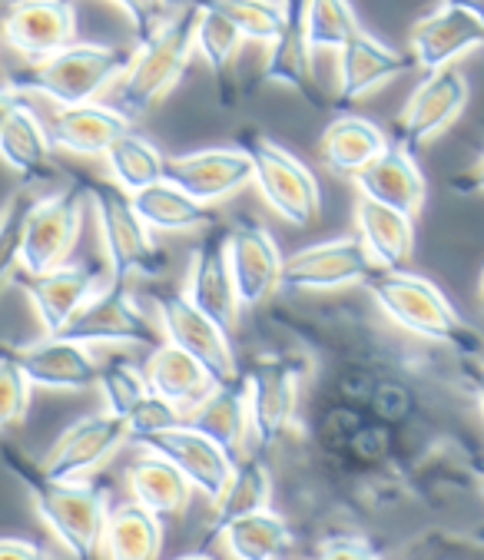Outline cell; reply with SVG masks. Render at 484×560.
I'll return each instance as SVG.
<instances>
[{
  "mask_svg": "<svg viewBox=\"0 0 484 560\" xmlns=\"http://www.w3.org/2000/svg\"><path fill=\"white\" fill-rule=\"evenodd\" d=\"M4 468L24 485L34 501L37 517L57 537V544L73 560H100V537L103 521L110 511V498L103 485L87 481H54L41 471V462H31L21 447H0Z\"/></svg>",
  "mask_w": 484,
  "mask_h": 560,
  "instance_id": "obj_1",
  "label": "cell"
},
{
  "mask_svg": "<svg viewBox=\"0 0 484 560\" xmlns=\"http://www.w3.org/2000/svg\"><path fill=\"white\" fill-rule=\"evenodd\" d=\"M196 21H199V0L180 4L176 11H166V18L157 24L150 37L140 40V47L130 54L127 70L113 83L116 109L130 120L147 117L157 109L186 77L193 57H196Z\"/></svg>",
  "mask_w": 484,
  "mask_h": 560,
  "instance_id": "obj_2",
  "label": "cell"
},
{
  "mask_svg": "<svg viewBox=\"0 0 484 560\" xmlns=\"http://www.w3.org/2000/svg\"><path fill=\"white\" fill-rule=\"evenodd\" d=\"M366 289L382 315L408 335H418V339L445 346L451 352L484 355L477 331L461 318V312L431 279L408 269H376Z\"/></svg>",
  "mask_w": 484,
  "mask_h": 560,
  "instance_id": "obj_3",
  "label": "cell"
},
{
  "mask_svg": "<svg viewBox=\"0 0 484 560\" xmlns=\"http://www.w3.org/2000/svg\"><path fill=\"white\" fill-rule=\"evenodd\" d=\"M80 186L96 219L110 279L116 282L160 279L166 272V253L157 246L150 226L140 219L134 196L110 179H93V176H83Z\"/></svg>",
  "mask_w": 484,
  "mask_h": 560,
  "instance_id": "obj_4",
  "label": "cell"
},
{
  "mask_svg": "<svg viewBox=\"0 0 484 560\" xmlns=\"http://www.w3.org/2000/svg\"><path fill=\"white\" fill-rule=\"evenodd\" d=\"M130 54L110 44H67L64 50L31 63L27 70L11 77V86L21 93H41L54 106H73L100 100L119 73L127 70Z\"/></svg>",
  "mask_w": 484,
  "mask_h": 560,
  "instance_id": "obj_5",
  "label": "cell"
},
{
  "mask_svg": "<svg viewBox=\"0 0 484 560\" xmlns=\"http://www.w3.org/2000/svg\"><path fill=\"white\" fill-rule=\"evenodd\" d=\"M253 163V186L263 202L296 230H306L322 215V186L312 170L263 133H250L239 143Z\"/></svg>",
  "mask_w": 484,
  "mask_h": 560,
  "instance_id": "obj_6",
  "label": "cell"
},
{
  "mask_svg": "<svg viewBox=\"0 0 484 560\" xmlns=\"http://www.w3.org/2000/svg\"><path fill=\"white\" fill-rule=\"evenodd\" d=\"M80 346H119V349H157L163 342L160 325L143 312L130 282H106L80 305V312L60 331Z\"/></svg>",
  "mask_w": 484,
  "mask_h": 560,
  "instance_id": "obj_7",
  "label": "cell"
},
{
  "mask_svg": "<svg viewBox=\"0 0 484 560\" xmlns=\"http://www.w3.org/2000/svg\"><path fill=\"white\" fill-rule=\"evenodd\" d=\"M153 308H157V325L163 331V342L183 349L186 355H193L216 385L222 382H235L239 378V365L232 355V342L229 331L212 322L206 312H199L183 289H166L153 295Z\"/></svg>",
  "mask_w": 484,
  "mask_h": 560,
  "instance_id": "obj_8",
  "label": "cell"
},
{
  "mask_svg": "<svg viewBox=\"0 0 484 560\" xmlns=\"http://www.w3.org/2000/svg\"><path fill=\"white\" fill-rule=\"evenodd\" d=\"M83 209H87V192L80 183L54 196L34 199L27 212L24 253H21V269L27 276L50 272L70 259L83 230Z\"/></svg>",
  "mask_w": 484,
  "mask_h": 560,
  "instance_id": "obj_9",
  "label": "cell"
},
{
  "mask_svg": "<svg viewBox=\"0 0 484 560\" xmlns=\"http://www.w3.org/2000/svg\"><path fill=\"white\" fill-rule=\"evenodd\" d=\"M468 96H471V86L461 70L445 67V70L425 73V80L415 86V93L402 106L392 143L408 153H418L464 114Z\"/></svg>",
  "mask_w": 484,
  "mask_h": 560,
  "instance_id": "obj_10",
  "label": "cell"
},
{
  "mask_svg": "<svg viewBox=\"0 0 484 560\" xmlns=\"http://www.w3.org/2000/svg\"><path fill=\"white\" fill-rule=\"evenodd\" d=\"M124 444H130L124 418H113L110 411L83 415L50 444L41 471L54 481H87L110 458H116Z\"/></svg>",
  "mask_w": 484,
  "mask_h": 560,
  "instance_id": "obj_11",
  "label": "cell"
},
{
  "mask_svg": "<svg viewBox=\"0 0 484 560\" xmlns=\"http://www.w3.org/2000/svg\"><path fill=\"white\" fill-rule=\"evenodd\" d=\"M372 272H376V262L369 259L358 236H342V240L302 246L292 256H286L279 289L335 292L348 285H366Z\"/></svg>",
  "mask_w": 484,
  "mask_h": 560,
  "instance_id": "obj_12",
  "label": "cell"
},
{
  "mask_svg": "<svg viewBox=\"0 0 484 560\" xmlns=\"http://www.w3.org/2000/svg\"><path fill=\"white\" fill-rule=\"evenodd\" d=\"M250 398L253 444L260 452L276 447L299 415V372L279 359H260L242 375Z\"/></svg>",
  "mask_w": 484,
  "mask_h": 560,
  "instance_id": "obj_13",
  "label": "cell"
},
{
  "mask_svg": "<svg viewBox=\"0 0 484 560\" xmlns=\"http://www.w3.org/2000/svg\"><path fill=\"white\" fill-rule=\"evenodd\" d=\"M166 179L196 202L216 206L253 183V163L242 147H209L166 156Z\"/></svg>",
  "mask_w": 484,
  "mask_h": 560,
  "instance_id": "obj_14",
  "label": "cell"
},
{
  "mask_svg": "<svg viewBox=\"0 0 484 560\" xmlns=\"http://www.w3.org/2000/svg\"><path fill=\"white\" fill-rule=\"evenodd\" d=\"M0 37L27 63H37L77 40V11L70 0H14L0 18Z\"/></svg>",
  "mask_w": 484,
  "mask_h": 560,
  "instance_id": "obj_15",
  "label": "cell"
},
{
  "mask_svg": "<svg viewBox=\"0 0 484 560\" xmlns=\"http://www.w3.org/2000/svg\"><path fill=\"white\" fill-rule=\"evenodd\" d=\"M226 259L242 308H256L279 289L283 253L260 222L239 219L235 226L226 230Z\"/></svg>",
  "mask_w": 484,
  "mask_h": 560,
  "instance_id": "obj_16",
  "label": "cell"
},
{
  "mask_svg": "<svg viewBox=\"0 0 484 560\" xmlns=\"http://www.w3.org/2000/svg\"><path fill=\"white\" fill-rule=\"evenodd\" d=\"M21 372L27 375L31 388L47 392H87L96 388L100 362L90 346H80L67 335H44V339L8 346Z\"/></svg>",
  "mask_w": 484,
  "mask_h": 560,
  "instance_id": "obj_17",
  "label": "cell"
},
{
  "mask_svg": "<svg viewBox=\"0 0 484 560\" xmlns=\"http://www.w3.org/2000/svg\"><path fill=\"white\" fill-rule=\"evenodd\" d=\"M183 292L199 312H206L226 331L239 322L242 305L235 295L229 259H226V230L216 226V222L199 230V246L189 253V272H186Z\"/></svg>",
  "mask_w": 484,
  "mask_h": 560,
  "instance_id": "obj_18",
  "label": "cell"
},
{
  "mask_svg": "<svg viewBox=\"0 0 484 560\" xmlns=\"http://www.w3.org/2000/svg\"><path fill=\"white\" fill-rule=\"evenodd\" d=\"M140 444H143V452L166 458L189 481V488L199 491L209 504L222 494V488L232 475V465H235L216 441H209L203 431L189 428L186 421L170 431H160Z\"/></svg>",
  "mask_w": 484,
  "mask_h": 560,
  "instance_id": "obj_19",
  "label": "cell"
},
{
  "mask_svg": "<svg viewBox=\"0 0 484 560\" xmlns=\"http://www.w3.org/2000/svg\"><path fill=\"white\" fill-rule=\"evenodd\" d=\"M335 54H338V106L361 103L412 67L405 54L382 44L366 27H358Z\"/></svg>",
  "mask_w": 484,
  "mask_h": 560,
  "instance_id": "obj_20",
  "label": "cell"
},
{
  "mask_svg": "<svg viewBox=\"0 0 484 560\" xmlns=\"http://www.w3.org/2000/svg\"><path fill=\"white\" fill-rule=\"evenodd\" d=\"M408 47H412V60L425 73H435V70L454 67V60L481 50L484 47V24L474 14H468L464 8L441 4L438 11H431L428 18H422L412 27Z\"/></svg>",
  "mask_w": 484,
  "mask_h": 560,
  "instance_id": "obj_21",
  "label": "cell"
},
{
  "mask_svg": "<svg viewBox=\"0 0 484 560\" xmlns=\"http://www.w3.org/2000/svg\"><path fill=\"white\" fill-rule=\"evenodd\" d=\"M24 295L31 299L34 315L44 325V335H60L67 322L80 312V305L106 282L93 266H57L41 276H18Z\"/></svg>",
  "mask_w": 484,
  "mask_h": 560,
  "instance_id": "obj_22",
  "label": "cell"
},
{
  "mask_svg": "<svg viewBox=\"0 0 484 560\" xmlns=\"http://www.w3.org/2000/svg\"><path fill=\"white\" fill-rule=\"evenodd\" d=\"M44 127L54 150L73 156H103L113 147V140H119L130 130V117L119 114L110 103L90 100V103L57 106Z\"/></svg>",
  "mask_w": 484,
  "mask_h": 560,
  "instance_id": "obj_23",
  "label": "cell"
},
{
  "mask_svg": "<svg viewBox=\"0 0 484 560\" xmlns=\"http://www.w3.org/2000/svg\"><path fill=\"white\" fill-rule=\"evenodd\" d=\"M186 424L203 431L209 441H216L232 462L250 455L253 424H250V398H246V382H242V375L235 382L212 385L186 411Z\"/></svg>",
  "mask_w": 484,
  "mask_h": 560,
  "instance_id": "obj_24",
  "label": "cell"
},
{
  "mask_svg": "<svg viewBox=\"0 0 484 560\" xmlns=\"http://www.w3.org/2000/svg\"><path fill=\"white\" fill-rule=\"evenodd\" d=\"M358 196L366 199H376L382 206H392L405 215H418L422 206H425V196H428V183L418 170V160L415 153L389 143L366 170H358L352 176Z\"/></svg>",
  "mask_w": 484,
  "mask_h": 560,
  "instance_id": "obj_25",
  "label": "cell"
},
{
  "mask_svg": "<svg viewBox=\"0 0 484 560\" xmlns=\"http://www.w3.org/2000/svg\"><path fill=\"white\" fill-rule=\"evenodd\" d=\"M263 77H266V83L296 90L309 103H319L312 47H309V31H306V0H283V27L276 34V40L269 44Z\"/></svg>",
  "mask_w": 484,
  "mask_h": 560,
  "instance_id": "obj_26",
  "label": "cell"
},
{
  "mask_svg": "<svg viewBox=\"0 0 484 560\" xmlns=\"http://www.w3.org/2000/svg\"><path fill=\"white\" fill-rule=\"evenodd\" d=\"M355 230L358 243L366 246L376 269H408L415 253V219L382 206L376 199L358 196L355 202Z\"/></svg>",
  "mask_w": 484,
  "mask_h": 560,
  "instance_id": "obj_27",
  "label": "cell"
},
{
  "mask_svg": "<svg viewBox=\"0 0 484 560\" xmlns=\"http://www.w3.org/2000/svg\"><path fill=\"white\" fill-rule=\"evenodd\" d=\"M163 521L137 501L110 504L100 537V560H160Z\"/></svg>",
  "mask_w": 484,
  "mask_h": 560,
  "instance_id": "obj_28",
  "label": "cell"
},
{
  "mask_svg": "<svg viewBox=\"0 0 484 560\" xmlns=\"http://www.w3.org/2000/svg\"><path fill=\"white\" fill-rule=\"evenodd\" d=\"M0 160H4L27 186L47 183L57 176L47 127L34 114L31 103H24L18 114L4 124V130H0Z\"/></svg>",
  "mask_w": 484,
  "mask_h": 560,
  "instance_id": "obj_29",
  "label": "cell"
},
{
  "mask_svg": "<svg viewBox=\"0 0 484 560\" xmlns=\"http://www.w3.org/2000/svg\"><path fill=\"white\" fill-rule=\"evenodd\" d=\"M392 140L382 133L379 124L358 117V114H342L335 117L319 140V156L322 163L338 173V176H355L358 170H366Z\"/></svg>",
  "mask_w": 484,
  "mask_h": 560,
  "instance_id": "obj_30",
  "label": "cell"
},
{
  "mask_svg": "<svg viewBox=\"0 0 484 560\" xmlns=\"http://www.w3.org/2000/svg\"><path fill=\"white\" fill-rule=\"evenodd\" d=\"M143 375H147L150 392L160 395L163 401L176 405L183 415L216 385L212 375L193 355H186L183 349H176L170 342H160L157 349H150Z\"/></svg>",
  "mask_w": 484,
  "mask_h": 560,
  "instance_id": "obj_31",
  "label": "cell"
},
{
  "mask_svg": "<svg viewBox=\"0 0 484 560\" xmlns=\"http://www.w3.org/2000/svg\"><path fill=\"white\" fill-rule=\"evenodd\" d=\"M127 488H130V501H137L160 521L183 517L189 508V498H193L189 481L166 458H160L153 452H147L143 458H137L127 468Z\"/></svg>",
  "mask_w": 484,
  "mask_h": 560,
  "instance_id": "obj_32",
  "label": "cell"
},
{
  "mask_svg": "<svg viewBox=\"0 0 484 560\" xmlns=\"http://www.w3.org/2000/svg\"><path fill=\"white\" fill-rule=\"evenodd\" d=\"M266 508H273V471L260 455H242L232 465V475L222 494L212 501L209 537H216L226 524L250 517L256 511H266Z\"/></svg>",
  "mask_w": 484,
  "mask_h": 560,
  "instance_id": "obj_33",
  "label": "cell"
},
{
  "mask_svg": "<svg viewBox=\"0 0 484 560\" xmlns=\"http://www.w3.org/2000/svg\"><path fill=\"white\" fill-rule=\"evenodd\" d=\"M134 206L140 219L150 226V233H199L212 222L209 206L186 196L170 179H160L140 192H134Z\"/></svg>",
  "mask_w": 484,
  "mask_h": 560,
  "instance_id": "obj_34",
  "label": "cell"
},
{
  "mask_svg": "<svg viewBox=\"0 0 484 560\" xmlns=\"http://www.w3.org/2000/svg\"><path fill=\"white\" fill-rule=\"evenodd\" d=\"M216 540L226 547L232 560H283L292 547V530L283 514L266 508L226 524L216 534Z\"/></svg>",
  "mask_w": 484,
  "mask_h": 560,
  "instance_id": "obj_35",
  "label": "cell"
},
{
  "mask_svg": "<svg viewBox=\"0 0 484 560\" xmlns=\"http://www.w3.org/2000/svg\"><path fill=\"white\" fill-rule=\"evenodd\" d=\"M110 183H116L124 192H140L160 179H166V156L157 150V143H150L147 137L127 130L119 140H113V147L103 153Z\"/></svg>",
  "mask_w": 484,
  "mask_h": 560,
  "instance_id": "obj_36",
  "label": "cell"
},
{
  "mask_svg": "<svg viewBox=\"0 0 484 560\" xmlns=\"http://www.w3.org/2000/svg\"><path fill=\"white\" fill-rule=\"evenodd\" d=\"M96 388L103 398V411H110L113 418H124V421L150 395L143 369H137L127 355H110L106 362H100Z\"/></svg>",
  "mask_w": 484,
  "mask_h": 560,
  "instance_id": "obj_37",
  "label": "cell"
},
{
  "mask_svg": "<svg viewBox=\"0 0 484 560\" xmlns=\"http://www.w3.org/2000/svg\"><path fill=\"white\" fill-rule=\"evenodd\" d=\"M358 27L361 24L352 0H306V31H309L312 54L319 50L335 54Z\"/></svg>",
  "mask_w": 484,
  "mask_h": 560,
  "instance_id": "obj_38",
  "label": "cell"
},
{
  "mask_svg": "<svg viewBox=\"0 0 484 560\" xmlns=\"http://www.w3.org/2000/svg\"><path fill=\"white\" fill-rule=\"evenodd\" d=\"M242 47V34L209 4L199 0V21H196V54L203 57V63L209 67V73L222 83V77L229 73L235 54Z\"/></svg>",
  "mask_w": 484,
  "mask_h": 560,
  "instance_id": "obj_39",
  "label": "cell"
},
{
  "mask_svg": "<svg viewBox=\"0 0 484 560\" xmlns=\"http://www.w3.org/2000/svg\"><path fill=\"white\" fill-rule=\"evenodd\" d=\"M212 11H219L242 40L273 44L283 27V0H203Z\"/></svg>",
  "mask_w": 484,
  "mask_h": 560,
  "instance_id": "obj_40",
  "label": "cell"
},
{
  "mask_svg": "<svg viewBox=\"0 0 484 560\" xmlns=\"http://www.w3.org/2000/svg\"><path fill=\"white\" fill-rule=\"evenodd\" d=\"M34 206L31 192H14L4 206H0V292L18 276L21 269V253H24V226L27 212Z\"/></svg>",
  "mask_w": 484,
  "mask_h": 560,
  "instance_id": "obj_41",
  "label": "cell"
},
{
  "mask_svg": "<svg viewBox=\"0 0 484 560\" xmlns=\"http://www.w3.org/2000/svg\"><path fill=\"white\" fill-rule=\"evenodd\" d=\"M31 382L14 362L11 349L0 346V431L21 428L31 411Z\"/></svg>",
  "mask_w": 484,
  "mask_h": 560,
  "instance_id": "obj_42",
  "label": "cell"
},
{
  "mask_svg": "<svg viewBox=\"0 0 484 560\" xmlns=\"http://www.w3.org/2000/svg\"><path fill=\"white\" fill-rule=\"evenodd\" d=\"M399 560H484V537L428 530L418 540H412Z\"/></svg>",
  "mask_w": 484,
  "mask_h": 560,
  "instance_id": "obj_43",
  "label": "cell"
},
{
  "mask_svg": "<svg viewBox=\"0 0 484 560\" xmlns=\"http://www.w3.org/2000/svg\"><path fill=\"white\" fill-rule=\"evenodd\" d=\"M186 421V415L176 408V405H170V401H163L160 395H147L130 415H127V431H130V441H147V438H153V434H160V431H170V428H176V424H183Z\"/></svg>",
  "mask_w": 484,
  "mask_h": 560,
  "instance_id": "obj_44",
  "label": "cell"
},
{
  "mask_svg": "<svg viewBox=\"0 0 484 560\" xmlns=\"http://www.w3.org/2000/svg\"><path fill=\"white\" fill-rule=\"evenodd\" d=\"M315 560H385L382 550L361 534H332L319 544Z\"/></svg>",
  "mask_w": 484,
  "mask_h": 560,
  "instance_id": "obj_45",
  "label": "cell"
},
{
  "mask_svg": "<svg viewBox=\"0 0 484 560\" xmlns=\"http://www.w3.org/2000/svg\"><path fill=\"white\" fill-rule=\"evenodd\" d=\"M110 4H116L119 11L127 14L137 40L150 37L157 31V24L166 18V0H110Z\"/></svg>",
  "mask_w": 484,
  "mask_h": 560,
  "instance_id": "obj_46",
  "label": "cell"
},
{
  "mask_svg": "<svg viewBox=\"0 0 484 560\" xmlns=\"http://www.w3.org/2000/svg\"><path fill=\"white\" fill-rule=\"evenodd\" d=\"M0 560H54L41 544L24 537H0Z\"/></svg>",
  "mask_w": 484,
  "mask_h": 560,
  "instance_id": "obj_47",
  "label": "cell"
},
{
  "mask_svg": "<svg viewBox=\"0 0 484 560\" xmlns=\"http://www.w3.org/2000/svg\"><path fill=\"white\" fill-rule=\"evenodd\" d=\"M24 103H27V93L14 90L11 83L0 86V130H4V124L18 114V109H21Z\"/></svg>",
  "mask_w": 484,
  "mask_h": 560,
  "instance_id": "obj_48",
  "label": "cell"
},
{
  "mask_svg": "<svg viewBox=\"0 0 484 560\" xmlns=\"http://www.w3.org/2000/svg\"><path fill=\"white\" fill-rule=\"evenodd\" d=\"M454 186L464 189V192H484V156H481V163H477L468 176H461Z\"/></svg>",
  "mask_w": 484,
  "mask_h": 560,
  "instance_id": "obj_49",
  "label": "cell"
},
{
  "mask_svg": "<svg viewBox=\"0 0 484 560\" xmlns=\"http://www.w3.org/2000/svg\"><path fill=\"white\" fill-rule=\"evenodd\" d=\"M468 385L484 408V362H468Z\"/></svg>",
  "mask_w": 484,
  "mask_h": 560,
  "instance_id": "obj_50",
  "label": "cell"
},
{
  "mask_svg": "<svg viewBox=\"0 0 484 560\" xmlns=\"http://www.w3.org/2000/svg\"><path fill=\"white\" fill-rule=\"evenodd\" d=\"M445 4H454V8H464L468 14H474L481 24H484V0H445Z\"/></svg>",
  "mask_w": 484,
  "mask_h": 560,
  "instance_id": "obj_51",
  "label": "cell"
},
{
  "mask_svg": "<svg viewBox=\"0 0 484 560\" xmlns=\"http://www.w3.org/2000/svg\"><path fill=\"white\" fill-rule=\"evenodd\" d=\"M176 560H216L212 553H203V550H193V553H183V557H176Z\"/></svg>",
  "mask_w": 484,
  "mask_h": 560,
  "instance_id": "obj_52",
  "label": "cell"
},
{
  "mask_svg": "<svg viewBox=\"0 0 484 560\" xmlns=\"http://www.w3.org/2000/svg\"><path fill=\"white\" fill-rule=\"evenodd\" d=\"M477 299H481V305H484V266H481V276H477Z\"/></svg>",
  "mask_w": 484,
  "mask_h": 560,
  "instance_id": "obj_53",
  "label": "cell"
},
{
  "mask_svg": "<svg viewBox=\"0 0 484 560\" xmlns=\"http://www.w3.org/2000/svg\"><path fill=\"white\" fill-rule=\"evenodd\" d=\"M481 491H484V471H481Z\"/></svg>",
  "mask_w": 484,
  "mask_h": 560,
  "instance_id": "obj_54",
  "label": "cell"
}]
</instances>
